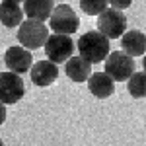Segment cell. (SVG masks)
I'll return each instance as SVG.
<instances>
[{
  "label": "cell",
  "instance_id": "1",
  "mask_svg": "<svg viewBox=\"0 0 146 146\" xmlns=\"http://www.w3.org/2000/svg\"><path fill=\"white\" fill-rule=\"evenodd\" d=\"M76 49H78L80 56H84L92 64L103 62V60H107V56L111 55L109 39L101 31H86V33H82L78 43H76Z\"/></svg>",
  "mask_w": 146,
  "mask_h": 146
},
{
  "label": "cell",
  "instance_id": "2",
  "mask_svg": "<svg viewBox=\"0 0 146 146\" xmlns=\"http://www.w3.org/2000/svg\"><path fill=\"white\" fill-rule=\"evenodd\" d=\"M49 27L43 22H37V20H25V22L18 27V41L20 45L35 51V49H41L47 45L49 41Z\"/></svg>",
  "mask_w": 146,
  "mask_h": 146
},
{
  "label": "cell",
  "instance_id": "3",
  "mask_svg": "<svg viewBox=\"0 0 146 146\" xmlns=\"http://www.w3.org/2000/svg\"><path fill=\"white\" fill-rule=\"evenodd\" d=\"M98 31L105 35L107 39H119L127 33V16L123 10L107 8L98 16Z\"/></svg>",
  "mask_w": 146,
  "mask_h": 146
},
{
  "label": "cell",
  "instance_id": "4",
  "mask_svg": "<svg viewBox=\"0 0 146 146\" xmlns=\"http://www.w3.org/2000/svg\"><path fill=\"white\" fill-rule=\"evenodd\" d=\"M105 72L115 82H129L135 74V58L125 51H115L105 60Z\"/></svg>",
  "mask_w": 146,
  "mask_h": 146
},
{
  "label": "cell",
  "instance_id": "5",
  "mask_svg": "<svg viewBox=\"0 0 146 146\" xmlns=\"http://www.w3.org/2000/svg\"><path fill=\"white\" fill-rule=\"evenodd\" d=\"M80 25L78 14L72 10L68 4H56L55 12L49 20V27L60 35H72Z\"/></svg>",
  "mask_w": 146,
  "mask_h": 146
},
{
  "label": "cell",
  "instance_id": "6",
  "mask_svg": "<svg viewBox=\"0 0 146 146\" xmlns=\"http://www.w3.org/2000/svg\"><path fill=\"white\" fill-rule=\"evenodd\" d=\"M74 53V43H72V37L70 35H60V33H53L49 37L45 45V55L47 60L55 62V64H62L68 62L72 58Z\"/></svg>",
  "mask_w": 146,
  "mask_h": 146
},
{
  "label": "cell",
  "instance_id": "7",
  "mask_svg": "<svg viewBox=\"0 0 146 146\" xmlns=\"http://www.w3.org/2000/svg\"><path fill=\"white\" fill-rule=\"evenodd\" d=\"M25 94V86L20 74L12 72V70H4L0 74V100L4 105H12L16 101H20Z\"/></svg>",
  "mask_w": 146,
  "mask_h": 146
},
{
  "label": "cell",
  "instance_id": "8",
  "mask_svg": "<svg viewBox=\"0 0 146 146\" xmlns=\"http://www.w3.org/2000/svg\"><path fill=\"white\" fill-rule=\"evenodd\" d=\"M4 64L8 66V70L16 72V74H23L25 70H31L33 66V55L29 49L18 45V47H10L4 53Z\"/></svg>",
  "mask_w": 146,
  "mask_h": 146
},
{
  "label": "cell",
  "instance_id": "9",
  "mask_svg": "<svg viewBox=\"0 0 146 146\" xmlns=\"http://www.w3.org/2000/svg\"><path fill=\"white\" fill-rule=\"evenodd\" d=\"M29 76H31V82L39 88H47L51 86L53 82L58 76V70H56V64L51 62V60H39L35 62L31 70H29Z\"/></svg>",
  "mask_w": 146,
  "mask_h": 146
},
{
  "label": "cell",
  "instance_id": "10",
  "mask_svg": "<svg viewBox=\"0 0 146 146\" xmlns=\"http://www.w3.org/2000/svg\"><path fill=\"white\" fill-rule=\"evenodd\" d=\"M88 90L98 100H105L113 96V92H115V80L107 72H94L92 78L88 80Z\"/></svg>",
  "mask_w": 146,
  "mask_h": 146
},
{
  "label": "cell",
  "instance_id": "11",
  "mask_svg": "<svg viewBox=\"0 0 146 146\" xmlns=\"http://www.w3.org/2000/svg\"><path fill=\"white\" fill-rule=\"evenodd\" d=\"M23 6H20V2L14 0H4L0 4V22L4 27H20L25 20H23Z\"/></svg>",
  "mask_w": 146,
  "mask_h": 146
},
{
  "label": "cell",
  "instance_id": "12",
  "mask_svg": "<svg viewBox=\"0 0 146 146\" xmlns=\"http://www.w3.org/2000/svg\"><path fill=\"white\" fill-rule=\"evenodd\" d=\"M23 12H25L27 20L45 22V20H51V16L55 12V2L53 0H25Z\"/></svg>",
  "mask_w": 146,
  "mask_h": 146
},
{
  "label": "cell",
  "instance_id": "13",
  "mask_svg": "<svg viewBox=\"0 0 146 146\" xmlns=\"http://www.w3.org/2000/svg\"><path fill=\"white\" fill-rule=\"evenodd\" d=\"M64 72L72 82H88L92 78V62H88L84 56H72L68 62H64Z\"/></svg>",
  "mask_w": 146,
  "mask_h": 146
},
{
  "label": "cell",
  "instance_id": "14",
  "mask_svg": "<svg viewBox=\"0 0 146 146\" xmlns=\"http://www.w3.org/2000/svg\"><path fill=\"white\" fill-rule=\"evenodd\" d=\"M121 47H123L125 53L131 55L133 58L146 55V33L138 31V29H129L121 37Z\"/></svg>",
  "mask_w": 146,
  "mask_h": 146
},
{
  "label": "cell",
  "instance_id": "15",
  "mask_svg": "<svg viewBox=\"0 0 146 146\" xmlns=\"http://www.w3.org/2000/svg\"><path fill=\"white\" fill-rule=\"evenodd\" d=\"M127 90L131 94V98H135V100L146 98V72H135L131 80L127 82Z\"/></svg>",
  "mask_w": 146,
  "mask_h": 146
},
{
  "label": "cell",
  "instance_id": "16",
  "mask_svg": "<svg viewBox=\"0 0 146 146\" xmlns=\"http://www.w3.org/2000/svg\"><path fill=\"white\" fill-rule=\"evenodd\" d=\"M109 0H80V8L86 16H100L107 10Z\"/></svg>",
  "mask_w": 146,
  "mask_h": 146
},
{
  "label": "cell",
  "instance_id": "17",
  "mask_svg": "<svg viewBox=\"0 0 146 146\" xmlns=\"http://www.w3.org/2000/svg\"><path fill=\"white\" fill-rule=\"evenodd\" d=\"M133 4V0H109V6L111 8H117V10H125Z\"/></svg>",
  "mask_w": 146,
  "mask_h": 146
},
{
  "label": "cell",
  "instance_id": "18",
  "mask_svg": "<svg viewBox=\"0 0 146 146\" xmlns=\"http://www.w3.org/2000/svg\"><path fill=\"white\" fill-rule=\"evenodd\" d=\"M142 68H144V72H146V55H144V58H142Z\"/></svg>",
  "mask_w": 146,
  "mask_h": 146
},
{
  "label": "cell",
  "instance_id": "19",
  "mask_svg": "<svg viewBox=\"0 0 146 146\" xmlns=\"http://www.w3.org/2000/svg\"><path fill=\"white\" fill-rule=\"evenodd\" d=\"M14 2H25V0H14Z\"/></svg>",
  "mask_w": 146,
  "mask_h": 146
}]
</instances>
